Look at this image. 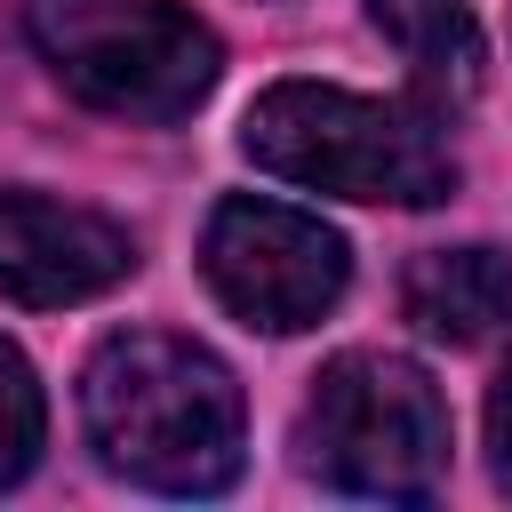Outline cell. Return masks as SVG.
Masks as SVG:
<instances>
[{
    "label": "cell",
    "mask_w": 512,
    "mask_h": 512,
    "mask_svg": "<svg viewBox=\"0 0 512 512\" xmlns=\"http://www.w3.org/2000/svg\"><path fill=\"white\" fill-rule=\"evenodd\" d=\"M96 456L160 496H216L240 472V384L232 368L168 328L104 336L80 376Z\"/></svg>",
    "instance_id": "cell-1"
},
{
    "label": "cell",
    "mask_w": 512,
    "mask_h": 512,
    "mask_svg": "<svg viewBox=\"0 0 512 512\" xmlns=\"http://www.w3.org/2000/svg\"><path fill=\"white\" fill-rule=\"evenodd\" d=\"M240 152L304 192H336V200H392V208H432L456 192V160L432 136L424 112L384 104V96H352L328 80H280L248 104L240 120Z\"/></svg>",
    "instance_id": "cell-2"
},
{
    "label": "cell",
    "mask_w": 512,
    "mask_h": 512,
    "mask_svg": "<svg viewBox=\"0 0 512 512\" xmlns=\"http://www.w3.org/2000/svg\"><path fill=\"white\" fill-rule=\"evenodd\" d=\"M48 72L112 120H184L216 88V32L176 0H32Z\"/></svg>",
    "instance_id": "cell-3"
},
{
    "label": "cell",
    "mask_w": 512,
    "mask_h": 512,
    "mask_svg": "<svg viewBox=\"0 0 512 512\" xmlns=\"http://www.w3.org/2000/svg\"><path fill=\"white\" fill-rule=\"evenodd\" d=\"M296 448L344 496L416 504L448 472V400L400 352H344L320 368L304 424H296Z\"/></svg>",
    "instance_id": "cell-4"
},
{
    "label": "cell",
    "mask_w": 512,
    "mask_h": 512,
    "mask_svg": "<svg viewBox=\"0 0 512 512\" xmlns=\"http://www.w3.org/2000/svg\"><path fill=\"white\" fill-rule=\"evenodd\" d=\"M200 264H208V288L248 328H272V336L312 328L352 280L344 232H328L320 216L280 208V200H224L208 216Z\"/></svg>",
    "instance_id": "cell-5"
},
{
    "label": "cell",
    "mask_w": 512,
    "mask_h": 512,
    "mask_svg": "<svg viewBox=\"0 0 512 512\" xmlns=\"http://www.w3.org/2000/svg\"><path fill=\"white\" fill-rule=\"evenodd\" d=\"M128 264H136V248L112 216L40 200V192H0V296L80 304V296H104Z\"/></svg>",
    "instance_id": "cell-6"
},
{
    "label": "cell",
    "mask_w": 512,
    "mask_h": 512,
    "mask_svg": "<svg viewBox=\"0 0 512 512\" xmlns=\"http://www.w3.org/2000/svg\"><path fill=\"white\" fill-rule=\"evenodd\" d=\"M368 24L408 64V88L432 112H464L488 80V40L464 0H368Z\"/></svg>",
    "instance_id": "cell-7"
},
{
    "label": "cell",
    "mask_w": 512,
    "mask_h": 512,
    "mask_svg": "<svg viewBox=\"0 0 512 512\" xmlns=\"http://www.w3.org/2000/svg\"><path fill=\"white\" fill-rule=\"evenodd\" d=\"M400 304L424 336L440 344H480L512 328V256L504 248H432L408 264Z\"/></svg>",
    "instance_id": "cell-8"
},
{
    "label": "cell",
    "mask_w": 512,
    "mask_h": 512,
    "mask_svg": "<svg viewBox=\"0 0 512 512\" xmlns=\"http://www.w3.org/2000/svg\"><path fill=\"white\" fill-rule=\"evenodd\" d=\"M40 432H48V408H40V376L32 360L0 336V488H16L40 456Z\"/></svg>",
    "instance_id": "cell-9"
},
{
    "label": "cell",
    "mask_w": 512,
    "mask_h": 512,
    "mask_svg": "<svg viewBox=\"0 0 512 512\" xmlns=\"http://www.w3.org/2000/svg\"><path fill=\"white\" fill-rule=\"evenodd\" d=\"M488 464H496V488H512V368L488 392Z\"/></svg>",
    "instance_id": "cell-10"
}]
</instances>
